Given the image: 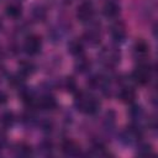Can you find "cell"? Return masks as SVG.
<instances>
[{
	"instance_id": "6da1fadb",
	"label": "cell",
	"mask_w": 158,
	"mask_h": 158,
	"mask_svg": "<svg viewBox=\"0 0 158 158\" xmlns=\"http://www.w3.org/2000/svg\"><path fill=\"white\" fill-rule=\"evenodd\" d=\"M75 106L79 111L84 112V114H95L99 107H100V104L98 101V99L90 94H86V93H79L75 98Z\"/></svg>"
},
{
	"instance_id": "7a4b0ae2",
	"label": "cell",
	"mask_w": 158,
	"mask_h": 158,
	"mask_svg": "<svg viewBox=\"0 0 158 158\" xmlns=\"http://www.w3.org/2000/svg\"><path fill=\"white\" fill-rule=\"evenodd\" d=\"M94 16V5L89 0H84L77 9V19L81 22H88Z\"/></svg>"
},
{
	"instance_id": "3957f363",
	"label": "cell",
	"mask_w": 158,
	"mask_h": 158,
	"mask_svg": "<svg viewBox=\"0 0 158 158\" xmlns=\"http://www.w3.org/2000/svg\"><path fill=\"white\" fill-rule=\"evenodd\" d=\"M41 46H42V41H41V37L37 36V35L27 36L25 42H23V49L30 56L37 54L40 52V49H41Z\"/></svg>"
},
{
	"instance_id": "277c9868",
	"label": "cell",
	"mask_w": 158,
	"mask_h": 158,
	"mask_svg": "<svg viewBox=\"0 0 158 158\" xmlns=\"http://www.w3.org/2000/svg\"><path fill=\"white\" fill-rule=\"evenodd\" d=\"M151 68L147 64H139L138 67H136V69L132 73V78L136 83L144 85L151 80Z\"/></svg>"
},
{
	"instance_id": "5b68a950",
	"label": "cell",
	"mask_w": 158,
	"mask_h": 158,
	"mask_svg": "<svg viewBox=\"0 0 158 158\" xmlns=\"http://www.w3.org/2000/svg\"><path fill=\"white\" fill-rule=\"evenodd\" d=\"M101 62L106 67H114L120 62V52L116 48H105L101 54Z\"/></svg>"
},
{
	"instance_id": "8992f818",
	"label": "cell",
	"mask_w": 158,
	"mask_h": 158,
	"mask_svg": "<svg viewBox=\"0 0 158 158\" xmlns=\"http://www.w3.org/2000/svg\"><path fill=\"white\" fill-rule=\"evenodd\" d=\"M110 35L116 42H122L126 38V26L121 21H116L110 26Z\"/></svg>"
},
{
	"instance_id": "52a82bcc",
	"label": "cell",
	"mask_w": 158,
	"mask_h": 158,
	"mask_svg": "<svg viewBox=\"0 0 158 158\" xmlns=\"http://www.w3.org/2000/svg\"><path fill=\"white\" fill-rule=\"evenodd\" d=\"M62 151L65 156H69V157H77L80 154V146L75 142V141H72V139H65L63 143H62Z\"/></svg>"
},
{
	"instance_id": "ba28073f",
	"label": "cell",
	"mask_w": 158,
	"mask_h": 158,
	"mask_svg": "<svg viewBox=\"0 0 158 158\" xmlns=\"http://www.w3.org/2000/svg\"><path fill=\"white\" fill-rule=\"evenodd\" d=\"M133 54L136 56V58H139V59L146 58L149 54V44L144 40L136 41L133 46Z\"/></svg>"
},
{
	"instance_id": "9c48e42d",
	"label": "cell",
	"mask_w": 158,
	"mask_h": 158,
	"mask_svg": "<svg viewBox=\"0 0 158 158\" xmlns=\"http://www.w3.org/2000/svg\"><path fill=\"white\" fill-rule=\"evenodd\" d=\"M102 14L109 19L116 17L120 14V5L116 1H112V0L106 1L102 6Z\"/></svg>"
},
{
	"instance_id": "30bf717a",
	"label": "cell",
	"mask_w": 158,
	"mask_h": 158,
	"mask_svg": "<svg viewBox=\"0 0 158 158\" xmlns=\"http://www.w3.org/2000/svg\"><path fill=\"white\" fill-rule=\"evenodd\" d=\"M38 106L43 110H53L57 106V101L52 95H43L38 99Z\"/></svg>"
},
{
	"instance_id": "8fae6325",
	"label": "cell",
	"mask_w": 158,
	"mask_h": 158,
	"mask_svg": "<svg viewBox=\"0 0 158 158\" xmlns=\"http://www.w3.org/2000/svg\"><path fill=\"white\" fill-rule=\"evenodd\" d=\"M5 12H6V15H7L9 17H11V19H17V17L21 16V12H22L21 5H20L19 2H10V4L6 5Z\"/></svg>"
},
{
	"instance_id": "7c38bea8",
	"label": "cell",
	"mask_w": 158,
	"mask_h": 158,
	"mask_svg": "<svg viewBox=\"0 0 158 158\" xmlns=\"http://www.w3.org/2000/svg\"><path fill=\"white\" fill-rule=\"evenodd\" d=\"M83 49H84L83 42L79 41V40H77V38L75 40H72L68 43V51H69V53L73 54V56H75V57L81 56L83 54Z\"/></svg>"
},
{
	"instance_id": "4fadbf2b",
	"label": "cell",
	"mask_w": 158,
	"mask_h": 158,
	"mask_svg": "<svg viewBox=\"0 0 158 158\" xmlns=\"http://www.w3.org/2000/svg\"><path fill=\"white\" fill-rule=\"evenodd\" d=\"M118 98L121 99L122 102H127L131 104L135 99H136V93L132 88H122L118 93Z\"/></svg>"
},
{
	"instance_id": "5bb4252c",
	"label": "cell",
	"mask_w": 158,
	"mask_h": 158,
	"mask_svg": "<svg viewBox=\"0 0 158 158\" xmlns=\"http://www.w3.org/2000/svg\"><path fill=\"white\" fill-rule=\"evenodd\" d=\"M33 72H35V64L32 62H30V60H22L19 64V73L22 77L31 75Z\"/></svg>"
},
{
	"instance_id": "9a60e30c",
	"label": "cell",
	"mask_w": 158,
	"mask_h": 158,
	"mask_svg": "<svg viewBox=\"0 0 158 158\" xmlns=\"http://www.w3.org/2000/svg\"><path fill=\"white\" fill-rule=\"evenodd\" d=\"M85 40L90 43V44H96L100 42V32L96 30V28H91V30H88L84 35Z\"/></svg>"
},
{
	"instance_id": "2e32d148",
	"label": "cell",
	"mask_w": 158,
	"mask_h": 158,
	"mask_svg": "<svg viewBox=\"0 0 158 158\" xmlns=\"http://www.w3.org/2000/svg\"><path fill=\"white\" fill-rule=\"evenodd\" d=\"M89 68H90V60H89L88 58H85V57H80V56H79V58H78L77 62H75V69H77L79 73H84V72H86Z\"/></svg>"
},
{
	"instance_id": "e0dca14e",
	"label": "cell",
	"mask_w": 158,
	"mask_h": 158,
	"mask_svg": "<svg viewBox=\"0 0 158 158\" xmlns=\"http://www.w3.org/2000/svg\"><path fill=\"white\" fill-rule=\"evenodd\" d=\"M32 15H33V17H35L37 21H43V20L46 19V16H47V12H46V9H44L43 6L37 5V6H35L33 10H32Z\"/></svg>"
},
{
	"instance_id": "ac0fdd59",
	"label": "cell",
	"mask_w": 158,
	"mask_h": 158,
	"mask_svg": "<svg viewBox=\"0 0 158 158\" xmlns=\"http://www.w3.org/2000/svg\"><path fill=\"white\" fill-rule=\"evenodd\" d=\"M64 88L69 91V93H74L77 90V81L73 77H67L64 79Z\"/></svg>"
},
{
	"instance_id": "d6986e66",
	"label": "cell",
	"mask_w": 158,
	"mask_h": 158,
	"mask_svg": "<svg viewBox=\"0 0 158 158\" xmlns=\"http://www.w3.org/2000/svg\"><path fill=\"white\" fill-rule=\"evenodd\" d=\"M16 154L17 156H21V157H27L31 154V147L25 144V143H21L17 146L16 148Z\"/></svg>"
},
{
	"instance_id": "ffe728a7",
	"label": "cell",
	"mask_w": 158,
	"mask_h": 158,
	"mask_svg": "<svg viewBox=\"0 0 158 158\" xmlns=\"http://www.w3.org/2000/svg\"><path fill=\"white\" fill-rule=\"evenodd\" d=\"M14 120H15V118H14V114L10 112V111L5 112V114L2 115V117H1V122H2V125H4L5 127H10V126H12Z\"/></svg>"
},
{
	"instance_id": "44dd1931",
	"label": "cell",
	"mask_w": 158,
	"mask_h": 158,
	"mask_svg": "<svg viewBox=\"0 0 158 158\" xmlns=\"http://www.w3.org/2000/svg\"><path fill=\"white\" fill-rule=\"evenodd\" d=\"M151 152H152L151 146H149V144H144V146H142L141 149L138 151V154H141V156H148Z\"/></svg>"
},
{
	"instance_id": "7402d4cb",
	"label": "cell",
	"mask_w": 158,
	"mask_h": 158,
	"mask_svg": "<svg viewBox=\"0 0 158 158\" xmlns=\"http://www.w3.org/2000/svg\"><path fill=\"white\" fill-rule=\"evenodd\" d=\"M6 144V136L4 132H0V149H2Z\"/></svg>"
},
{
	"instance_id": "603a6c76",
	"label": "cell",
	"mask_w": 158,
	"mask_h": 158,
	"mask_svg": "<svg viewBox=\"0 0 158 158\" xmlns=\"http://www.w3.org/2000/svg\"><path fill=\"white\" fill-rule=\"evenodd\" d=\"M7 102V95L5 91H0V105H4Z\"/></svg>"
},
{
	"instance_id": "cb8c5ba5",
	"label": "cell",
	"mask_w": 158,
	"mask_h": 158,
	"mask_svg": "<svg viewBox=\"0 0 158 158\" xmlns=\"http://www.w3.org/2000/svg\"><path fill=\"white\" fill-rule=\"evenodd\" d=\"M4 73H5V70H4V67H2V65H0V78L4 75Z\"/></svg>"
}]
</instances>
